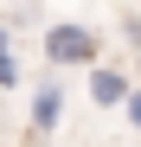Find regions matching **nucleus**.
Here are the masks:
<instances>
[{
    "label": "nucleus",
    "mask_w": 141,
    "mask_h": 147,
    "mask_svg": "<svg viewBox=\"0 0 141 147\" xmlns=\"http://www.w3.org/2000/svg\"><path fill=\"white\" fill-rule=\"evenodd\" d=\"M122 38H128V51H141V13H122Z\"/></svg>",
    "instance_id": "obj_7"
},
{
    "label": "nucleus",
    "mask_w": 141,
    "mask_h": 147,
    "mask_svg": "<svg viewBox=\"0 0 141 147\" xmlns=\"http://www.w3.org/2000/svg\"><path fill=\"white\" fill-rule=\"evenodd\" d=\"M128 70H115V64H90V102H96V109H122V96H128Z\"/></svg>",
    "instance_id": "obj_3"
},
{
    "label": "nucleus",
    "mask_w": 141,
    "mask_h": 147,
    "mask_svg": "<svg viewBox=\"0 0 141 147\" xmlns=\"http://www.w3.org/2000/svg\"><path fill=\"white\" fill-rule=\"evenodd\" d=\"M122 121L141 134V83H128V96H122Z\"/></svg>",
    "instance_id": "obj_5"
},
{
    "label": "nucleus",
    "mask_w": 141,
    "mask_h": 147,
    "mask_svg": "<svg viewBox=\"0 0 141 147\" xmlns=\"http://www.w3.org/2000/svg\"><path fill=\"white\" fill-rule=\"evenodd\" d=\"M58 121H64V83H58V77H39V83H32V102H26V128H32V141H52Z\"/></svg>",
    "instance_id": "obj_2"
},
{
    "label": "nucleus",
    "mask_w": 141,
    "mask_h": 147,
    "mask_svg": "<svg viewBox=\"0 0 141 147\" xmlns=\"http://www.w3.org/2000/svg\"><path fill=\"white\" fill-rule=\"evenodd\" d=\"M0 90H19V51H13V26L0 19Z\"/></svg>",
    "instance_id": "obj_4"
},
{
    "label": "nucleus",
    "mask_w": 141,
    "mask_h": 147,
    "mask_svg": "<svg viewBox=\"0 0 141 147\" xmlns=\"http://www.w3.org/2000/svg\"><path fill=\"white\" fill-rule=\"evenodd\" d=\"M7 26H39V7H32V0H19V7L7 13Z\"/></svg>",
    "instance_id": "obj_6"
},
{
    "label": "nucleus",
    "mask_w": 141,
    "mask_h": 147,
    "mask_svg": "<svg viewBox=\"0 0 141 147\" xmlns=\"http://www.w3.org/2000/svg\"><path fill=\"white\" fill-rule=\"evenodd\" d=\"M39 45H45V64H52V70H64V64H96L103 58V38L90 32V26H77V19H52Z\"/></svg>",
    "instance_id": "obj_1"
}]
</instances>
